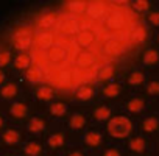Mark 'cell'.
Wrapping results in <instances>:
<instances>
[{
  "instance_id": "obj_20",
  "label": "cell",
  "mask_w": 159,
  "mask_h": 156,
  "mask_svg": "<svg viewBox=\"0 0 159 156\" xmlns=\"http://www.w3.org/2000/svg\"><path fill=\"white\" fill-rule=\"evenodd\" d=\"M76 97L80 100H91L94 97V88L92 86H80L76 89Z\"/></svg>"
},
{
  "instance_id": "obj_5",
  "label": "cell",
  "mask_w": 159,
  "mask_h": 156,
  "mask_svg": "<svg viewBox=\"0 0 159 156\" xmlns=\"http://www.w3.org/2000/svg\"><path fill=\"white\" fill-rule=\"evenodd\" d=\"M140 62L145 69H159V48L154 45L147 47L142 52Z\"/></svg>"
},
{
  "instance_id": "obj_37",
  "label": "cell",
  "mask_w": 159,
  "mask_h": 156,
  "mask_svg": "<svg viewBox=\"0 0 159 156\" xmlns=\"http://www.w3.org/2000/svg\"><path fill=\"white\" fill-rule=\"evenodd\" d=\"M156 151H157V156H159V142L156 144Z\"/></svg>"
},
{
  "instance_id": "obj_28",
  "label": "cell",
  "mask_w": 159,
  "mask_h": 156,
  "mask_svg": "<svg viewBox=\"0 0 159 156\" xmlns=\"http://www.w3.org/2000/svg\"><path fill=\"white\" fill-rule=\"evenodd\" d=\"M14 45H16V48H19V50L31 48V45H33V36H30V38H20V39H16V41H14Z\"/></svg>"
},
{
  "instance_id": "obj_33",
  "label": "cell",
  "mask_w": 159,
  "mask_h": 156,
  "mask_svg": "<svg viewBox=\"0 0 159 156\" xmlns=\"http://www.w3.org/2000/svg\"><path fill=\"white\" fill-rule=\"evenodd\" d=\"M103 156H122V151H120L119 148L112 147V148H108V150H105Z\"/></svg>"
},
{
  "instance_id": "obj_11",
  "label": "cell",
  "mask_w": 159,
  "mask_h": 156,
  "mask_svg": "<svg viewBox=\"0 0 159 156\" xmlns=\"http://www.w3.org/2000/svg\"><path fill=\"white\" fill-rule=\"evenodd\" d=\"M145 97L150 99H159V76L156 78H148L145 86H143Z\"/></svg>"
},
{
  "instance_id": "obj_38",
  "label": "cell",
  "mask_w": 159,
  "mask_h": 156,
  "mask_svg": "<svg viewBox=\"0 0 159 156\" xmlns=\"http://www.w3.org/2000/svg\"><path fill=\"white\" fill-rule=\"evenodd\" d=\"M2 125H3V120H2V117H0V128H2Z\"/></svg>"
},
{
  "instance_id": "obj_35",
  "label": "cell",
  "mask_w": 159,
  "mask_h": 156,
  "mask_svg": "<svg viewBox=\"0 0 159 156\" xmlns=\"http://www.w3.org/2000/svg\"><path fill=\"white\" fill-rule=\"evenodd\" d=\"M69 156H83V153H81V151H73V153H70Z\"/></svg>"
},
{
  "instance_id": "obj_10",
  "label": "cell",
  "mask_w": 159,
  "mask_h": 156,
  "mask_svg": "<svg viewBox=\"0 0 159 156\" xmlns=\"http://www.w3.org/2000/svg\"><path fill=\"white\" fill-rule=\"evenodd\" d=\"M143 25L147 27V30H153L154 33L159 31V5L154 10H151L148 14H145Z\"/></svg>"
},
{
  "instance_id": "obj_15",
  "label": "cell",
  "mask_w": 159,
  "mask_h": 156,
  "mask_svg": "<svg viewBox=\"0 0 159 156\" xmlns=\"http://www.w3.org/2000/svg\"><path fill=\"white\" fill-rule=\"evenodd\" d=\"M114 72H116L114 64H105V66L97 72V80H100V81H109L111 78L114 76Z\"/></svg>"
},
{
  "instance_id": "obj_18",
  "label": "cell",
  "mask_w": 159,
  "mask_h": 156,
  "mask_svg": "<svg viewBox=\"0 0 159 156\" xmlns=\"http://www.w3.org/2000/svg\"><path fill=\"white\" fill-rule=\"evenodd\" d=\"M10 112H11L13 117H16V119H22V117L27 116L28 108H27V105H24V103H14V105L11 106Z\"/></svg>"
},
{
  "instance_id": "obj_4",
  "label": "cell",
  "mask_w": 159,
  "mask_h": 156,
  "mask_svg": "<svg viewBox=\"0 0 159 156\" xmlns=\"http://www.w3.org/2000/svg\"><path fill=\"white\" fill-rule=\"evenodd\" d=\"M148 108V99L145 95H134L126 100L125 109L129 116H140L147 111Z\"/></svg>"
},
{
  "instance_id": "obj_16",
  "label": "cell",
  "mask_w": 159,
  "mask_h": 156,
  "mask_svg": "<svg viewBox=\"0 0 159 156\" xmlns=\"http://www.w3.org/2000/svg\"><path fill=\"white\" fill-rule=\"evenodd\" d=\"M39 27L42 28V30H48V28H52L53 25H55V22H56V16H55V13H45V14H42L41 17H39Z\"/></svg>"
},
{
  "instance_id": "obj_6",
  "label": "cell",
  "mask_w": 159,
  "mask_h": 156,
  "mask_svg": "<svg viewBox=\"0 0 159 156\" xmlns=\"http://www.w3.org/2000/svg\"><path fill=\"white\" fill-rule=\"evenodd\" d=\"M147 80H148V75H147L145 70H142V69H134V70H131V72L128 73V76H126V85L131 86V88H134V89H139V88L143 89Z\"/></svg>"
},
{
  "instance_id": "obj_14",
  "label": "cell",
  "mask_w": 159,
  "mask_h": 156,
  "mask_svg": "<svg viewBox=\"0 0 159 156\" xmlns=\"http://www.w3.org/2000/svg\"><path fill=\"white\" fill-rule=\"evenodd\" d=\"M83 142L88 147H98L103 142V136L100 131H89L88 134L83 136Z\"/></svg>"
},
{
  "instance_id": "obj_32",
  "label": "cell",
  "mask_w": 159,
  "mask_h": 156,
  "mask_svg": "<svg viewBox=\"0 0 159 156\" xmlns=\"http://www.w3.org/2000/svg\"><path fill=\"white\" fill-rule=\"evenodd\" d=\"M10 59H11V55H10V52H8V50L0 52V67L7 66V64L10 62Z\"/></svg>"
},
{
  "instance_id": "obj_13",
  "label": "cell",
  "mask_w": 159,
  "mask_h": 156,
  "mask_svg": "<svg viewBox=\"0 0 159 156\" xmlns=\"http://www.w3.org/2000/svg\"><path fill=\"white\" fill-rule=\"evenodd\" d=\"M120 94H122V85L117 81H111V83L105 85V88H103V95L108 99H116Z\"/></svg>"
},
{
  "instance_id": "obj_34",
  "label": "cell",
  "mask_w": 159,
  "mask_h": 156,
  "mask_svg": "<svg viewBox=\"0 0 159 156\" xmlns=\"http://www.w3.org/2000/svg\"><path fill=\"white\" fill-rule=\"evenodd\" d=\"M153 41H154V47H157V48H159V31H157V33H154V39H153Z\"/></svg>"
},
{
  "instance_id": "obj_36",
  "label": "cell",
  "mask_w": 159,
  "mask_h": 156,
  "mask_svg": "<svg viewBox=\"0 0 159 156\" xmlns=\"http://www.w3.org/2000/svg\"><path fill=\"white\" fill-rule=\"evenodd\" d=\"M5 81V75H3V72H0V85H2Z\"/></svg>"
},
{
  "instance_id": "obj_21",
  "label": "cell",
  "mask_w": 159,
  "mask_h": 156,
  "mask_svg": "<svg viewBox=\"0 0 159 156\" xmlns=\"http://www.w3.org/2000/svg\"><path fill=\"white\" fill-rule=\"evenodd\" d=\"M94 117L100 122L103 120H109L111 119V108L108 106H98L95 111H94Z\"/></svg>"
},
{
  "instance_id": "obj_9",
  "label": "cell",
  "mask_w": 159,
  "mask_h": 156,
  "mask_svg": "<svg viewBox=\"0 0 159 156\" xmlns=\"http://www.w3.org/2000/svg\"><path fill=\"white\" fill-rule=\"evenodd\" d=\"M33 44L38 47V48H42V50H47L53 45V33L52 31H41L38 33L34 38H33Z\"/></svg>"
},
{
  "instance_id": "obj_24",
  "label": "cell",
  "mask_w": 159,
  "mask_h": 156,
  "mask_svg": "<svg viewBox=\"0 0 159 156\" xmlns=\"http://www.w3.org/2000/svg\"><path fill=\"white\" fill-rule=\"evenodd\" d=\"M2 97L3 99H7V100H10V99H14L16 95H17V86L14 85V83H10V85H7V86H3V89H2Z\"/></svg>"
},
{
  "instance_id": "obj_7",
  "label": "cell",
  "mask_w": 159,
  "mask_h": 156,
  "mask_svg": "<svg viewBox=\"0 0 159 156\" xmlns=\"http://www.w3.org/2000/svg\"><path fill=\"white\" fill-rule=\"evenodd\" d=\"M157 7V3H153L150 0H133L129 2V10L136 14V16H140V14H148L151 10H154Z\"/></svg>"
},
{
  "instance_id": "obj_12",
  "label": "cell",
  "mask_w": 159,
  "mask_h": 156,
  "mask_svg": "<svg viewBox=\"0 0 159 156\" xmlns=\"http://www.w3.org/2000/svg\"><path fill=\"white\" fill-rule=\"evenodd\" d=\"M88 2H81V0H75V2H67L66 3V11L75 14V16H81L86 13Z\"/></svg>"
},
{
  "instance_id": "obj_17",
  "label": "cell",
  "mask_w": 159,
  "mask_h": 156,
  "mask_svg": "<svg viewBox=\"0 0 159 156\" xmlns=\"http://www.w3.org/2000/svg\"><path fill=\"white\" fill-rule=\"evenodd\" d=\"M27 78H28V81L31 83H38V81H42V70L38 67V66H30L27 69Z\"/></svg>"
},
{
  "instance_id": "obj_29",
  "label": "cell",
  "mask_w": 159,
  "mask_h": 156,
  "mask_svg": "<svg viewBox=\"0 0 159 156\" xmlns=\"http://www.w3.org/2000/svg\"><path fill=\"white\" fill-rule=\"evenodd\" d=\"M24 151L28 154V156H38L41 153V144L38 142H28L25 147H24Z\"/></svg>"
},
{
  "instance_id": "obj_23",
  "label": "cell",
  "mask_w": 159,
  "mask_h": 156,
  "mask_svg": "<svg viewBox=\"0 0 159 156\" xmlns=\"http://www.w3.org/2000/svg\"><path fill=\"white\" fill-rule=\"evenodd\" d=\"M44 128H45V122L42 119H39V117H34V119H31L28 122V130L31 133H41Z\"/></svg>"
},
{
  "instance_id": "obj_2",
  "label": "cell",
  "mask_w": 159,
  "mask_h": 156,
  "mask_svg": "<svg viewBox=\"0 0 159 156\" xmlns=\"http://www.w3.org/2000/svg\"><path fill=\"white\" fill-rule=\"evenodd\" d=\"M140 136L150 139L159 134V114H147L139 122Z\"/></svg>"
},
{
  "instance_id": "obj_31",
  "label": "cell",
  "mask_w": 159,
  "mask_h": 156,
  "mask_svg": "<svg viewBox=\"0 0 159 156\" xmlns=\"http://www.w3.org/2000/svg\"><path fill=\"white\" fill-rule=\"evenodd\" d=\"M50 112L53 114V116H62V114H66V105L64 103H53L52 106H50Z\"/></svg>"
},
{
  "instance_id": "obj_25",
  "label": "cell",
  "mask_w": 159,
  "mask_h": 156,
  "mask_svg": "<svg viewBox=\"0 0 159 156\" xmlns=\"http://www.w3.org/2000/svg\"><path fill=\"white\" fill-rule=\"evenodd\" d=\"M30 66H31V58H30V55L20 53V55L16 58V67H17V69H28Z\"/></svg>"
},
{
  "instance_id": "obj_8",
  "label": "cell",
  "mask_w": 159,
  "mask_h": 156,
  "mask_svg": "<svg viewBox=\"0 0 159 156\" xmlns=\"http://www.w3.org/2000/svg\"><path fill=\"white\" fill-rule=\"evenodd\" d=\"M100 58H97L95 55H92L91 52H81L78 55V58L75 59V64H76V67L78 69H89V67H92L97 61H98ZM103 61V59H102ZM106 62V61H105Z\"/></svg>"
},
{
  "instance_id": "obj_26",
  "label": "cell",
  "mask_w": 159,
  "mask_h": 156,
  "mask_svg": "<svg viewBox=\"0 0 159 156\" xmlns=\"http://www.w3.org/2000/svg\"><path fill=\"white\" fill-rule=\"evenodd\" d=\"M64 140H66L64 134L56 133V134H53V136H50V137H48L47 144H48V147H52V148H58V147L64 145Z\"/></svg>"
},
{
  "instance_id": "obj_1",
  "label": "cell",
  "mask_w": 159,
  "mask_h": 156,
  "mask_svg": "<svg viewBox=\"0 0 159 156\" xmlns=\"http://www.w3.org/2000/svg\"><path fill=\"white\" fill-rule=\"evenodd\" d=\"M106 130H108L109 136L114 139H119V140L129 139L134 134V122L131 120L129 116L119 114V116H114L109 119Z\"/></svg>"
},
{
  "instance_id": "obj_22",
  "label": "cell",
  "mask_w": 159,
  "mask_h": 156,
  "mask_svg": "<svg viewBox=\"0 0 159 156\" xmlns=\"http://www.w3.org/2000/svg\"><path fill=\"white\" fill-rule=\"evenodd\" d=\"M36 97H38L39 100L47 102V100H50V99L53 97V89H52L50 86H41V88L36 89Z\"/></svg>"
},
{
  "instance_id": "obj_27",
  "label": "cell",
  "mask_w": 159,
  "mask_h": 156,
  "mask_svg": "<svg viewBox=\"0 0 159 156\" xmlns=\"http://www.w3.org/2000/svg\"><path fill=\"white\" fill-rule=\"evenodd\" d=\"M86 125V117L83 114H73L72 119H70V126L73 130H80Z\"/></svg>"
},
{
  "instance_id": "obj_30",
  "label": "cell",
  "mask_w": 159,
  "mask_h": 156,
  "mask_svg": "<svg viewBox=\"0 0 159 156\" xmlns=\"http://www.w3.org/2000/svg\"><path fill=\"white\" fill-rule=\"evenodd\" d=\"M30 36H33L31 31H30L28 28H24V27L14 30V33H13V39H14V41H16V39H20V38H30Z\"/></svg>"
},
{
  "instance_id": "obj_3",
  "label": "cell",
  "mask_w": 159,
  "mask_h": 156,
  "mask_svg": "<svg viewBox=\"0 0 159 156\" xmlns=\"http://www.w3.org/2000/svg\"><path fill=\"white\" fill-rule=\"evenodd\" d=\"M128 150L134 154V156H148V151H150V139L140 136V134H133L129 139H128Z\"/></svg>"
},
{
  "instance_id": "obj_19",
  "label": "cell",
  "mask_w": 159,
  "mask_h": 156,
  "mask_svg": "<svg viewBox=\"0 0 159 156\" xmlns=\"http://www.w3.org/2000/svg\"><path fill=\"white\" fill-rule=\"evenodd\" d=\"M3 140H5V144H8V145H16V144L20 142V134H19L16 130H7V131L3 133Z\"/></svg>"
}]
</instances>
